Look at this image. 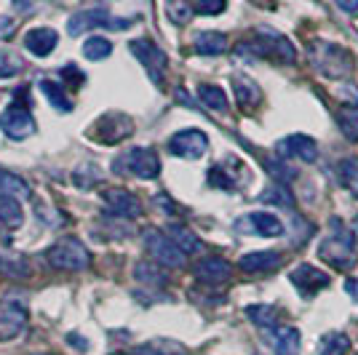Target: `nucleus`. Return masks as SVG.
Masks as SVG:
<instances>
[{"label":"nucleus","mask_w":358,"mask_h":355,"mask_svg":"<svg viewBox=\"0 0 358 355\" xmlns=\"http://www.w3.org/2000/svg\"><path fill=\"white\" fill-rule=\"evenodd\" d=\"M14 3H16V8H22V11H24V8H30L35 0H14Z\"/></svg>","instance_id":"37998d69"},{"label":"nucleus","mask_w":358,"mask_h":355,"mask_svg":"<svg viewBox=\"0 0 358 355\" xmlns=\"http://www.w3.org/2000/svg\"><path fill=\"white\" fill-rule=\"evenodd\" d=\"M238 57H246L252 54L257 59H278L284 64H292L297 59V48L292 45V41L275 30H268V27H259V30L252 35V41H243V43L236 48Z\"/></svg>","instance_id":"f03ea898"},{"label":"nucleus","mask_w":358,"mask_h":355,"mask_svg":"<svg viewBox=\"0 0 358 355\" xmlns=\"http://www.w3.org/2000/svg\"><path fill=\"white\" fill-rule=\"evenodd\" d=\"M166 14H169V19H171L174 24H187V22L193 19L195 8L187 0H169V3H166Z\"/></svg>","instance_id":"473e14b6"},{"label":"nucleus","mask_w":358,"mask_h":355,"mask_svg":"<svg viewBox=\"0 0 358 355\" xmlns=\"http://www.w3.org/2000/svg\"><path fill=\"white\" fill-rule=\"evenodd\" d=\"M22 59L11 54V51H0V78H14L16 73H22Z\"/></svg>","instance_id":"f704fd0d"},{"label":"nucleus","mask_w":358,"mask_h":355,"mask_svg":"<svg viewBox=\"0 0 358 355\" xmlns=\"http://www.w3.org/2000/svg\"><path fill=\"white\" fill-rule=\"evenodd\" d=\"M284 265V254L278 252H252L241 256L238 267L243 273H270Z\"/></svg>","instance_id":"412c9836"},{"label":"nucleus","mask_w":358,"mask_h":355,"mask_svg":"<svg viewBox=\"0 0 358 355\" xmlns=\"http://www.w3.org/2000/svg\"><path fill=\"white\" fill-rule=\"evenodd\" d=\"M129 48H131V54H134L136 59L145 64V70L150 73L152 83H161L166 73V64H169L164 51L152 43V41H148V38H136V41L129 43Z\"/></svg>","instance_id":"9d476101"},{"label":"nucleus","mask_w":358,"mask_h":355,"mask_svg":"<svg viewBox=\"0 0 358 355\" xmlns=\"http://www.w3.org/2000/svg\"><path fill=\"white\" fill-rule=\"evenodd\" d=\"M158 345H161V342H150V345H142V347L136 350V355H164L161 350H158Z\"/></svg>","instance_id":"ea45409f"},{"label":"nucleus","mask_w":358,"mask_h":355,"mask_svg":"<svg viewBox=\"0 0 358 355\" xmlns=\"http://www.w3.org/2000/svg\"><path fill=\"white\" fill-rule=\"evenodd\" d=\"M57 43H59V35L51 27H35V30L24 35V48L30 51L32 57H41V59L48 57L57 48Z\"/></svg>","instance_id":"6ab92c4d"},{"label":"nucleus","mask_w":358,"mask_h":355,"mask_svg":"<svg viewBox=\"0 0 358 355\" xmlns=\"http://www.w3.org/2000/svg\"><path fill=\"white\" fill-rule=\"evenodd\" d=\"M318 256L327 265L337 267V270H353L358 262L356 233L350 227H345L343 219H331V233H329V238L321 240Z\"/></svg>","instance_id":"f257e3e1"},{"label":"nucleus","mask_w":358,"mask_h":355,"mask_svg":"<svg viewBox=\"0 0 358 355\" xmlns=\"http://www.w3.org/2000/svg\"><path fill=\"white\" fill-rule=\"evenodd\" d=\"M110 54H113V43H110L107 38L94 35V38H89V41L83 43V57L91 61H102V59H107Z\"/></svg>","instance_id":"2f4dec72"},{"label":"nucleus","mask_w":358,"mask_h":355,"mask_svg":"<svg viewBox=\"0 0 358 355\" xmlns=\"http://www.w3.org/2000/svg\"><path fill=\"white\" fill-rule=\"evenodd\" d=\"M105 206L110 214L123 217V219H136L142 214V206L136 201V195H131L129 190H107L105 193Z\"/></svg>","instance_id":"dca6fc26"},{"label":"nucleus","mask_w":358,"mask_h":355,"mask_svg":"<svg viewBox=\"0 0 358 355\" xmlns=\"http://www.w3.org/2000/svg\"><path fill=\"white\" fill-rule=\"evenodd\" d=\"M343 96H348V99H345L348 104L358 107V89H356V86H350V83H348V86L343 89Z\"/></svg>","instance_id":"58836bf2"},{"label":"nucleus","mask_w":358,"mask_h":355,"mask_svg":"<svg viewBox=\"0 0 358 355\" xmlns=\"http://www.w3.org/2000/svg\"><path fill=\"white\" fill-rule=\"evenodd\" d=\"M145 246H148L150 256L164 267H182L185 265V252L169 238V233H158V230H148L145 233Z\"/></svg>","instance_id":"0eeeda50"},{"label":"nucleus","mask_w":358,"mask_h":355,"mask_svg":"<svg viewBox=\"0 0 358 355\" xmlns=\"http://www.w3.org/2000/svg\"><path fill=\"white\" fill-rule=\"evenodd\" d=\"M126 27H131V19H118V16L99 11V8L96 11H78L67 22V32L73 38L89 30H126Z\"/></svg>","instance_id":"423d86ee"},{"label":"nucleus","mask_w":358,"mask_h":355,"mask_svg":"<svg viewBox=\"0 0 358 355\" xmlns=\"http://www.w3.org/2000/svg\"><path fill=\"white\" fill-rule=\"evenodd\" d=\"M113 171L139 179H155L161 174V161L152 147H131L113 161Z\"/></svg>","instance_id":"20e7f679"},{"label":"nucleus","mask_w":358,"mask_h":355,"mask_svg":"<svg viewBox=\"0 0 358 355\" xmlns=\"http://www.w3.org/2000/svg\"><path fill=\"white\" fill-rule=\"evenodd\" d=\"M198 96H201V102L206 104V107L217 110V113H224V110H227V94H224L220 86L201 83V86H198Z\"/></svg>","instance_id":"c756f323"},{"label":"nucleus","mask_w":358,"mask_h":355,"mask_svg":"<svg viewBox=\"0 0 358 355\" xmlns=\"http://www.w3.org/2000/svg\"><path fill=\"white\" fill-rule=\"evenodd\" d=\"M38 355H43V353H38Z\"/></svg>","instance_id":"a18cd8bd"},{"label":"nucleus","mask_w":358,"mask_h":355,"mask_svg":"<svg viewBox=\"0 0 358 355\" xmlns=\"http://www.w3.org/2000/svg\"><path fill=\"white\" fill-rule=\"evenodd\" d=\"M275 152L286 158V161H302V163H313L318 158V145H315L313 136H305V133H292V136H286L281 139L278 145H275Z\"/></svg>","instance_id":"f8f14e48"},{"label":"nucleus","mask_w":358,"mask_h":355,"mask_svg":"<svg viewBox=\"0 0 358 355\" xmlns=\"http://www.w3.org/2000/svg\"><path fill=\"white\" fill-rule=\"evenodd\" d=\"M169 238L177 243L179 249L185 254H195V252H201L203 249V243H201V238L195 236V233H190L187 227H182V224H169Z\"/></svg>","instance_id":"393cba45"},{"label":"nucleus","mask_w":358,"mask_h":355,"mask_svg":"<svg viewBox=\"0 0 358 355\" xmlns=\"http://www.w3.org/2000/svg\"><path fill=\"white\" fill-rule=\"evenodd\" d=\"M289 281L297 286V291L302 296H310L315 291H321V289H327L329 283H331V278H329L324 270H318L313 265H299L289 273Z\"/></svg>","instance_id":"ddd939ff"},{"label":"nucleus","mask_w":358,"mask_h":355,"mask_svg":"<svg viewBox=\"0 0 358 355\" xmlns=\"http://www.w3.org/2000/svg\"><path fill=\"white\" fill-rule=\"evenodd\" d=\"M230 262H224L222 256H206L195 265V275L198 281L209 283V286H217V283H224L230 278Z\"/></svg>","instance_id":"aec40b11"},{"label":"nucleus","mask_w":358,"mask_h":355,"mask_svg":"<svg viewBox=\"0 0 358 355\" xmlns=\"http://www.w3.org/2000/svg\"><path fill=\"white\" fill-rule=\"evenodd\" d=\"M310 57H313L315 67L327 75V78L340 80V78H348V75L353 73V57H350V51L343 48V45L315 41L310 45Z\"/></svg>","instance_id":"7ed1b4c3"},{"label":"nucleus","mask_w":358,"mask_h":355,"mask_svg":"<svg viewBox=\"0 0 358 355\" xmlns=\"http://www.w3.org/2000/svg\"><path fill=\"white\" fill-rule=\"evenodd\" d=\"M241 233H252V236H262V238H278L284 236V222L275 217V214H268V211H254V214H246L236 222Z\"/></svg>","instance_id":"9b49d317"},{"label":"nucleus","mask_w":358,"mask_h":355,"mask_svg":"<svg viewBox=\"0 0 358 355\" xmlns=\"http://www.w3.org/2000/svg\"><path fill=\"white\" fill-rule=\"evenodd\" d=\"M340 177H343V182L350 187V193L358 198V158H345V161L340 163Z\"/></svg>","instance_id":"72a5a7b5"},{"label":"nucleus","mask_w":358,"mask_h":355,"mask_svg":"<svg viewBox=\"0 0 358 355\" xmlns=\"http://www.w3.org/2000/svg\"><path fill=\"white\" fill-rule=\"evenodd\" d=\"M0 129L3 133L8 136V139H14V142H22V139H27L35 133V120H32V113L24 107V104H11V107H6L3 110V115H0Z\"/></svg>","instance_id":"1a4fd4ad"},{"label":"nucleus","mask_w":358,"mask_h":355,"mask_svg":"<svg viewBox=\"0 0 358 355\" xmlns=\"http://www.w3.org/2000/svg\"><path fill=\"white\" fill-rule=\"evenodd\" d=\"M131 131H134V123L126 118V115H105V118H99L96 129H91V133L102 145H115L120 139H126Z\"/></svg>","instance_id":"4468645a"},{"label":"nucleus","mask_w":358,"mask_h":355,"mask_svg":"<svg viewBox=\"0 0 358 355\" xmlns=\"http://www.w3.org/2000/svg\"><path fill=\"white\" fill-rule=\"evenodd\" d=\"M337 6L348 14H358V0H337Z\"/></svg>","instance_id":"a19ab883"},{"label":"nucleus","mask_w":358,"mask_h":355,"mask_svg":"<svg viewBox=\"0 0 358 355\" xmlns=\"http://www.w3.org/2000/svg\"><path fill=\"white\" fill-rule=\"evenodd\" d=\"M265 337L270 340L275 355H299V345H302V337L294 326H275L265 331Z\"/></svg>","instance_id":"f3484780"},{"label":"nucleus","mask_w":358,"mask_h":355,"mask_svg":"<svg viewBox=\"0 0 358 355\" xmlns=\"http://www.w3.org/2000/svg\"><path fill=\"white\" fill-rule=\"evenodd\" d=\"M209 150V136L198 129H185V131L174 133L169 139V152L177 155V158H185V161H198L203 158Z\"/></svg>","instance_id":"6e6552de"},{"label":"nucleus","mask_w":358,"mask_h":355,"mask_svg":"<svg viewBox=\"0 0 358 355\" xmlns=\"http://www.w3.org/2000/svg\"><path fill=\"white\" fill-rule=\"evenodd\" d=\"M14 32V22L8 16H0V38H11Z\"/></svg>","instance_id":"4c0bfd02"},{"label":"nucleus","mask_w":358,"mask_h":355,"mask_svg":"<svg viewBox=\"0 0 358 355\" xmlns=\"http://www.w3.org/2000/svg\"><path fill=\"white\" fill-rule=\"evenodd\" d=\"M24 222V211L14 195H0V224L8 230H19Z\"/></svg>","instance_id":"5701e85b"},{"label":"nucleus","mask_w":358,"mask_h":355,"mask_svg":"<svg viewBox=\"0 0 358 355\" xmlns=\"http://www.w3.org/2000/svg\"><path fill=\"white\" fill-rule=\"evenodd\" d=\"M259 201H262V203H270V206L286 208V211L294 208V201H292V193L286 190V184H270L268 190L259 195Z\"/></svg>","instance_id":"7c9ffc66"},{"label":"nucleus","mask_w":358,"mask_h":355,"mask_svg":"<svg viewBox=\"0 0 358 355\" xmlns=\"http://www.w3.org/2000/svg\"><path fill=\"white\" fill-rule=\"evenodd\" d=\"M193 48L201 57H220L227 51V38L222 32H198L193 41Z\"/></svg>","instance_id":"4be33fe9"},{"label":"nucleus","mask_w":358,"mask_h":355,"mask_svg":"<svg viewBox=\"0 0 358 355\" xmlns=\"http://www.w3.org/2000/svg\"><path fill=\"white\" fill-rule=\"evenodd\" d=\"M0 193H3V195H14V198H32L30 184H27V182H24L22 177H16V174H8V171H3V168H0Z\"/></svg>","instance_id":"cd10ccee"},{"label":"nucleus","mask_w":358,"mask_h":355,"mask_svg":"<svg viewBox=\"0 0 358 355\" xmlns=\"http://www.w3.org/2000/svg\"><path fill=\"white\" fill-rule=\"evenodd\" d=\"M45 259H48V265L57 267V270H86L91 265V254L89 249L80 243V240H75V238H64L59 243H54L48 254H45Z\"/></svg>","instance_id":"39448f33"},{"label":"nucleus","mask_w":358,"mask_h":355,"mask_svg":"<svg viewBox=\"0 0 358 355\" xmlns=\"http://www.w3.org/2000/svg\"><path fill=\"white\" fill-rule=\"evenodd\" d=\"M67 345H75V347H86V340H80V337L70 334V337H67Z\"/></svg>","instance_id":"79ce46f5"},{"label":"nucleus","mask_w":358,"mask_h":355,"mask_svg":"<svg viewBox=\"0 0 358 355\" xmlns=\"http://www.w3.org/2000/svg\"><path fill=\"white\" fill-rule=\"evenodd\" d=\"M134 275L139 278V281L152 283V286H166V275H164V273H158L155 267H150V265H136Z\"/></svg>","instance_id":"c9c22d12"},{"label":"nucleus","mask_w":358,"mask_h":355,"mask_svg":"<svg viewBox=\"0 0 358 355\" xmlns=\"http://www.w3.org/2000/svg\"><path fill=\"white\" fill-rule=\"evenodd\" d=\"M233 91H236V99L243 113H254L262 104V89L246 75H233Z\"/></svg>","instance_id":"a211bd4d"},{"label":"nucleus","mask_w":358,"mask_h":355,"mask_svg":"<svg viewBox=\"0 0 358 355\" xmlns=\"http://www.w3.org/2000/svg\"><path fill=\"white\" fill-rule=\"evenodd\" d=\"M350 353V340L345 337L343 331H331L324 334L318 342V355H348Z\"/></svg>","instance_id":"a878e982"},{"label":"nucleus","mask_w":358,"mask_h":355,"mask_svg":"<svg viewBox=\"0 0 358 355\" xmlns=\"http://www.w3.org/2000/svg\"><path fill=\"white\" fill-rule=\"evenodd\" d=\"M334 118H337V126H340V131L345 133V139L358 142V107L343 104V107H337Z\"/></svg>","instance_id":"b1692460"},{"label":"nucleus","mask_w":358,"mask_h":355,"mask_svg":"<svg viewBox=\"0 0 358 355\" xmlns=\"http://www.w3.org/2000/svg\"><path fill=\"white\" fill-rule=\"evenodd\" d=\"M224 0H193V8L195 14H203V16H217L224 11Z\"/></svg>","instance_id":"e433bc0d"},{"label":"nucleus","mask_w":358,"mask_h":355,"mask_svg":"<svg viewBox=\"0 0 358 355\" xmlns=\"http://www.w3.org/2000/svg\"><path fill=\"white\" fill-rule=\"evenodd\" d=\"M41 91L48 96V102L54 104L59 113H70L73 110V102H70L67 91L62 89V83H57V80H41Z\"/></svg>","instance_id":"c85d7f7f"},{"label":"nucleus","mask_w":358,"mask_h":355,"mask_svg":"<svg viewBox=\"0 0 358 355\" xmlns=\"http://www.w3.org/2000/svg\"><path fill=\"white\" fill-rule=\"evenodd\" d=\"M246 318L252 324L259 326V328H265V331L278 326V312H275V307H270V305H249L246 307Z\"/></svg>","instance_id":"bb28decb"},{"label":"nucleus","mask_w":358,"mask_h":355,"mask_svg":"<svg viewBox=\"0 0 358 355\" xmlns=\"http://www.w3.org/2000/svg\"><path fill=\"white\" fill-rule=\"evenodd\" d=\"M27 328V310L16 302H6L0 307V340H14Z\"/></svg>","instance_id":"2eb2a0df"},{"label":"nucleus","mask_w":358,"mask_h":355,"mask_svg":"<svg viewBox=\"0 0 358 355\" xmlns=\"http://www.w3.org/2000/svg\"><path fill=\"white\" fill-rule=\"evenodd\" d=\"M353 227H356V233H358V217H356V222H353Z\"/></svg>","instance_id":"c03bdc74"}]
</instances>
